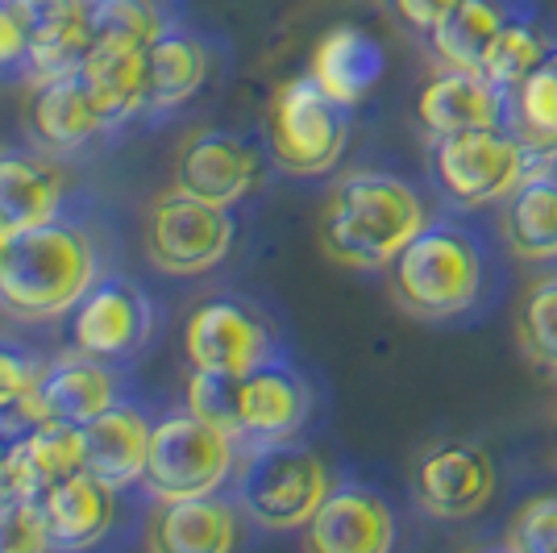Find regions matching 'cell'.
<instances>
[{"instance_id":"d590c367","label":"cell","mask_w":557,"mask_h":553,"mask_svg":"<svg viewBox=\"0 0 557 553\" xmlns=\"http://www.w3.org/2000/svg\"><path fill=\"white\" fill-rule=\"evenodd\" d=\"M50 550L38 500H9L0 507V553H38Z\"/></svg>"},{"instance_id":"484cf974","label":"cell","mask_w":557,"mask_h":553,"mask_svg":"<svg viewBox=\"0 0 557 553\" xmlns=\"http://www.w3.org/2000/svg\"><path fill=\"white\" fill-rule=\"evenodd\" d=\"M17 9L29 29V79L84 67L92 50L88 0H17Z\"/></svg>"},{"instance_id":"83f0119b","label":"cell","mask_w":557,"mask_h":553,"mask_svg":"<svg viewBox=\"0 0 557 553\" xmlns=\"http://www.w3.org/2000/svg\"><path fill=\"white\" fill-rule=\"evenodd\" d=\"M79 75H84L88 96H92L96 113H100L109 134L134 125V121H146V93H150L146 50H121V47L88 50Z\"/></svg>"},{"instance_id":"836d02e7","label":"cell","mask_w":557,"mask_h":553,"mask_svg":"<svg viewBox=\"0 0 557 553\" xmlns=\"http://www.w3.org/2000/svg\"><path fill=\"white\" fill-rule=\"evenodd\" d=\"M499 545L516 553H557V495L524 500L511 512Z\"/></svg>"},{"instance_id":"9c48e42d","label":"cell","mask_w":557,"mask_h":553,"mask_svg":"<svg viewBox=\"0 0 557 553\" xmlns=\"http://www.w3.org/2000/svg\"><path fill=\"white\" fill-rule=\"evenodd\" d=\"M154 329H159L154 296L125 271H104L88 287V296L63 317L67 349H79L113 367L138 362L154 342Z\"/></svg>"},{"instance_id":"2e32d148","label":"cell","mask_w":557,"mask_h":553,"mask_svg":"<svg viewBox=\"0 0 557 553\" xmlns=\"http://www.w3.org/2000/svg\"><path fill=\"white\" fill-rule=\"evenodd\" d=\"M22 121L29 146L47 150L54 159H75L79 150H88L96 138L109 134L79 71L29 79L25 84Z\"/></svg>"},{"instance_id":"7a4b0ae2","label":"cell","mask_w":557,"mask_h":553,"mask_svg":"<svg viewBox=\"0 0 557 553\" xmlns=\"http://www.w3.org/2000/svg\"><path fill=\"white\" fill-rule=\"evenodd\" d=\"M442 205L387 167H354L329 187L321 212V250L349 271H387Z\"/></svg>"},{"instance_id":"6da1fadb","label":"cell","mask_w":557,"mask_h":553,"mask_svg":"<svg viewBox=\"0 0 557 553\" xmlns=\"http://www.w3.org/2000/svg\"><path fill=\"white\" fill-rule=\"evenodd\" d=\"M508 246L483 212L442 208L387 267L392 300L420 324L470 329L508 296Z\"/></svg>"},{"instance_id":"603a6c76","label":"cell","mask_w":557,"mask_h":553,"mask_svg":"<svg viewBox=\"0 0 557 553\" xmlns=\"http://www.w3.org/2000/svg\"><path fill=\"white\" fill-rule=\"evenodd\" d=\"M495 225L511 262L541 271L557 267V162L536 167L504 205H495Z\"/></svg>"},{"instance_id":"ab89813d","label":"cell","mask_w":557,"mask_h":553,"mask_svg":"<svg viewBox=\"0 0 557 553\" xmlns=\"http://www.w3.org/2000/svg\"><path fill=\"white\" fill-rule=\"evenodd\" d=\"M9 246H13V233L0 225V271H4V254H9Z\"/></svg>"},{"instance_id":"4fadbf2b","label":"cell","mask_w":557,"mask_h":553,"mask_svg":"<svg viewBox=\"0 0 557 553\" xmlns=\"http://www.w3.org/2000/svg\"><path fill=\"white\" fill-rule=\"evenodd\" d=\"M317 413V388L304 374L292 354H278L258 362L255 370L237 374V408H233V433L255 441L300 438Z\"/></svg>"},{"instance_id":"8fae6325","label":"cell","mask_w":557,"mask_h":553,"mask_svg":"<svg viewBox=\"0 0 557 553\" xmlns=\"http://www.w3.org/2000/svg\"><path fill=\"white\" fill-rule=\"evenodd\" d=\"M499 491V470L474 441H437L412 466V504L442 525L483 516Z\"/></svg>"},{"instance_id":"52a82bcc","label":"cell","mask_w":557,"mask_h":553,"mask_svg":"<svg viewBox=\"0 0 557 553\" xmlns=\"http://www.w3.org/2000/svg\"><path fill=\"white\" fill-rule=\"evenodd\" d=\"M354 134V109L333 96L304 71L287 79L267 109V150L275 171L292 180H321L346 159Z\"/></svg>"},{"instance_id":"44dd1931","label":"cell","mask_w":557,"mask_h":553,"mask_svg":"<svg viewBox=\"0 0 557 553\" xmlns=\"http://www.w3.org/2000/svg\"><path fill=\"white\" fill-rule=\"evenodd\" d=\"M121 500H125L121 491L104 487L88 470L50 487L38 500L50 550H92V545H100L121 520Z\"/></svg>"},{"instance_id":"e0dca14e","label":"cell","mask_w":557,"mask_h":553,"mask_svg":"<svg viewBox=\"0 0 557 553\" xmlns=\"http://www.w3.org/2000/svg\"><path fill=\"white\" fill-rule=\"evenodd\" d=\"M79 208L63 159L38 146H4L0 150V225L9 233L38 230Z\"/></svg>"},{"instance_id":"d4e9b609","label":"cell","mask_w":557,"mask_h":553,"mask_svg":"<svg viewBox=\"0 0 557 553\" xmlns=\"http://www.w3.org/2000/svg\"><path fill=\"white\" fill-rule=\"evenodd\" d=\"M84 470V429L67 420H34L17 429L9 454L13 500H42L50 487Z\"/></svg>"},{"instance_id":"e575fe53","label":"cell","mask_w":557,"mask_h":553,"mask_svg":"<svg viewBox=\"0 0 557 553\" xmlns=\"http://www.w3.org/2000/svg\"><path fill=\"white\" fill-rule=\"evenodd\" d=\"M184 404L196 416H205L212 425L233 433V408H237V374H221V370H191L187 374Z\"/></svg>"},{"instance_id":"4316f807","label":"cell","mask_w":557,"mask_h":553,"mask_svg":"<svg viewBox=\"0 0 557 553\" xmlns=\"http://www.w3.org/2000/svg\"><path fill=\"white\" fill-rule=\"evenodd\" d=\"M529 9H536V0H458V9L429 34L424 47L442 67L483 71L491 42Z\"/></svg>"},{"instance_id":"ffe728a7","label":"cell","mask_w":557,"mask_h":553,"mask_svg":"<svg viewBox=\"0 0 557 553\" xmlns=\"http://www.w3.org/2000/svg\"><path fill=\"white\" fill-rule=\"evenodd\" d=\"M125 400V367L88 358L79 349H67L59 358H50L42 388H38V420H67V425H88L100 413H109L113 404Z\"/></svg>"},{"instance_id":"4dcf8cb0","label":"cell","mask_w":557,"mask_h":553,"mask_svg":"<svg viewBox=\"0 0 557 553\" xmlns=\"http://www.w3.org/2000/svg\"><path fill=\"white\" fill-rule=\"evenodd\" d=\"M50 358L29 342H17L9 333H0V425L25 429L38 420V388L47 374Z\"/></svg>"},{"instance_id":"f35d334b","label":"cell","mask_w":557,"mask_h":553,"mask_svg":"<svg viewBox=\"0 0 557 553\" xmlns=\"http://www.w3.org/2000/svg\"><path fill=\"white\" fill-rule=\"evenodd\" d=\"M13 438H17V429L0 425V507L13 500V479H9V454H13Z\"/></svg>"},{"instance_id":"1f68e13d","label":"cell","mask_w":557,"mask_h":553,"mask_svg":"<svg viewBox=\"0 0 557 553\" xmlns=\"http://www.w3.org/2000/svg\"><path fill=\"white\" fill-rule=\"evenodd\" d=\"M166 22L171 17H166V9L159 0H88L92 50H146L166 29Z\"/></svg>"},{"instance_id":"5bb4252c","label":"cell","mask_w":557,"mask_h":553,"mask_svg":"<svg viewBox=\"0 0 557 553\" xmlns=\"http://www.w3.org/2000/svg\"><path fill=\"white\" fill-rule=\"evenodd\" d=\"M317 553H392L399 545V512L392 495L362 479H333L325 504L304 529Z\"/></svg>"},{"instance_id":"cb8c5ba5","label":"cell","mask_w":557,"mask_h":553,"mask_svg":"<svg viewBox=\"0 0 557 553\" xmlns=\"http://www.w3.org/2000/svg\"><path fill=\"white\" fill-rule=\"evenodd\" d=\"M146 71H150V93H146V121H163L166 113L184 109L187 100L205 93L212 75V47L180 22H166V29L146 47Z\"/></svg>"},{"instance_id":"f546056e","label":"cell","mask_w":557,"mask_h":553,"mask_svg":"<svg viewBox=\"0 0 557 553\" xmlns=\"http://www.w3.org/2000/svg\"><path fill=\"white\" fill-rule=\"evenodd\" d=\"M508 130L524 142L536 167L557 162V59L508 93Z\"/></svg>"},{"instance_id":"d6986e66","label":"cell","mask_w":557,"mask_h":553,"mask_svg":"<svg viewBox=\"0 0 557 553\" xmlns=\"http://www.w3.org/2000/svg\"><path fill=\"white\" fill-rule=\"evenodd\" d=\"M150 433H154V416L141 413V404L134 400H121L84 425V470L121 495L141 491Z\"/></svg>"},{"instance_id":"9a60e30c","label":"cell","mask_w":557,"mask_h":553,"mask_svg":"<svg viewBox=\"0 0 557 553\" xmlns=\"http://www.w3.org/2000/svg\"><path fill=\"white\" fill-rule=\"evenodd\" d=\"M246 512L233 491L150 500L141 541L154 553H230L246 541Z\"/></svg>"},{"instance_id":"5b68a950","label":"cell","mask_w":557,"mask_h":553,"mask_svg":"<svg viewBox=\"0 0 557 553\" xmlns=\"http://www.w3.org/2000/svg\"><path fill=\"white\" fill-rule=\"evenodd\" d=\"M536 171V159L511 130H462L424 146V175L442 208L487 212L504 205Z\"/></svg>"},{"instance_id":"8992f818","label":"cell","mask_w":557,"mask_h":553,"mask_svg":"<svg viewBox=\"0 0 557 553\" xmlns=\"http://www.w3.org/2000/svg\"><path fill=\"white\" fill-rule=\"evenodd\" d=\"M246 441L212 425L191 408H166L154 416L150 458H146V500H187L230 491L233 475L242 466Z\"/></svg>"},{"instance_id":"7c38bea8","label":"cell","mask_w":557,"mask_h":553,"mask_svg":"<svg viewBox=\"0 0 557 553\" xmlns=\"http://www.w3.org/2000/svg\"><path fill=\"white\" fill-rule=\"evenodd\" d=\"M271 150H262L255 138L233 134V130H196L180 146L175 159V187L187 196H200L209 205L237 208L267 184Z\"/></svg>"},{"instance_id":"ba28073f","label":"cell","mask_w":557,"mask_h":553,"mask_svg":"<svg viewBox=\"0 0 557 553\" xmlns=\"http://www.w3.org/2000/svg\"><path fill=\"white\" fill-rule=\"evenodd\" d=\"M237 242L233 208L209 205L187 196L184 187H163L141 221V250L146 262L171 279H200L230 258Z\"/></svg>"},{"instance_id":"3957f363","label":"cell","mask_w":557,"mask_h":553,"mask_svg":"<svg viewBox=\"0 0 557 553\" xmlns=\"http://www.w3.org/2000/svg\"><path fill=\"white\" fill-rule=\"evenodd\" d=\"M104 271V242L75 208L38 230L13 233L0 271V312L22 324H59Z\"/></svg>"},{"instance_id":"277c9868","label":"cell","mask_w":557,"mask_h":553,"mask_svg":"<svg viewBox=\"0 0 557 553\" xmlns=\"http://www.w3.org/2000/svg\"><path fill=\"white\" fill-rule=\"evenodd\" d=\"M333 470L300 438L246 445L230 491L246 520L262 532H304L317 507L325 504Z\"/></svg>"},{"instance_id":"7402d4cb","label":"cell","mask_w":557,"mask_h":553,"mask_svg":"<svg viewBox=\"0 0 557 553\" xmlns=\"http://www.w3.org/2000/svg\"><path fill=\"white\" fill-rule=\"evenodd\" d=\"M308 75L333 100L358 109L383 84V75H387V50H383V42L374 38L371 29L342 22L317 38V47L308 54Z\"/></svg>"},{"instance_id":"ac0fdd59","label":"cell","mask_w":557,"mask_h":553,"mask_svg":"<svg viewBox=\"0 0 557 553\" xmlns=\"http://www.w3.org/2000/svg\"><path fill=\"white\" fill-rule=\"evenodd\" d=\"M417 121L424 138L462 134V130H508V93L483 75L466 67H442L417 100Z\"/></svg>"},{"instance_id":"74e56055","label":"cell","mask_w":557,"mask_h":553,"mask_svg":"<svg viewBox=\"0 0 557 553\" xmlns=\"http://www.w3.org/2000/svg\"><path fill=\"white\" fill-rule=\"evenodd\" d=\"M387 9H392V17L404 25L412 38L429 42V34L458 9V0H387Z\"/></svg>"},{"instance_id":"8d00e7d4","label":"cell","mask_w":557,"mask_h":553,"mask_svg":"<svg viewBox=\"0 0 557 553\" xmlns=\"http://www.w3.org/2000/svg\"><path fill=\"white\" fill-rule=\"evenodd\" d=\"M29 79V29L17 0H0V84Z\"/></svg>"},{"instance_id":"d6a6232c","label":"cell","mask_w":557,"mask_h":553,"mask_svg":"<svg viewBox=\"0 0 557 553\" xmlns=\"http://www.w3.org/2000/svg\"><path fill=\"white\" fill-rule=\"evenodd\" d=\"M516 342H520V354L533 367H541L545 374H557V267H549L524 292L520 321H516Z\"/></svg>"},{"instance_id":"f1b7e54d","label":"cell","mask_w":557,"mask_h":553,"mask_svg":"<svg viewBox=\"0 0 557 553\" xmlns=\"http://www.w3.org/2000/svg\"><path fill=\"white\" fill-rule=\"evenodd\" d=\"M557 59V22H549L541 13V4L520 13L516 22L491 42L487 59H483V75H491L504 93H511L516 84H524L533 71Z\"/></svg>"},{"instance_id":"30bf717a","label":"cell","mask_w":557,"mask_h":553,"mask_svg":"<svg viewBox=\"0 0 557 553\" xmlns=\"http://www.w3.org/2000/svg\"><path fill=\"white\" fill-rule=\"evenodd\" d=\"M184 354L191 370L246 374L267 358L287 354L271 317L246 296H209L184 321Z\"/></svg>"}]
</instances>
